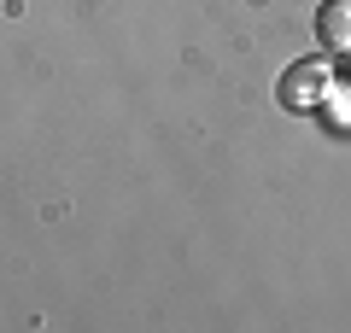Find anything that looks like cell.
<instances>
[{
    "label": "cell",
    "mask_w": 351,
    "mask_h": 333,
    "mask_svg": "<svg viewBox=\"0 0 351 333\" xmlns=\"http://www.w3.org/2000/svg\"><path fill=\"white\" fill-rule=\"evenodd\" d=\"M328 94H334V64L328 59H293L287 71H281V82H276V99L287 111H322L328 106Z\"/></svg>",
    "instance_id": "obj_1"
},
{
    "label": "cell",
    "mask_w": 351,
    "mask_h": 333,
    "mask_svg": "<svg viewBox=\"0 0 351 333\" xmlns=\"http://www.w3.org/2000/svg\"><path fill=\"white\" fill-rule=\"evenodd\" d=\"M316 41L328 53H351V0H322L316 6Z\"/></svg>",
    "instance_id": "obj_2"
},
{
    "label": "cell",
    "mask_w": 351,
    "mask_h": 333,
    "mask_svg": "<svg viewBox=\"0 0 351 333\" xmlns=\"http://www.w3.org/2000/svg\"><path fill=\"white\" fill-rule=\"evenodd\" d=\"M346 82H351V64H346Z\"/></svg>",
    "instance_id": "obj_3"
}]
</instances>
